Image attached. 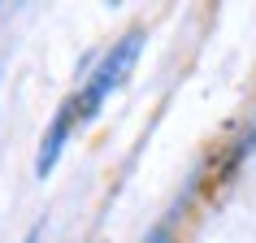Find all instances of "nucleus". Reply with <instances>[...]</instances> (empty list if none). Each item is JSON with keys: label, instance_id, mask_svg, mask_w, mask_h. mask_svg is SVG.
I'll return each mask as SVG.
<instances>
[{"label": "nucleus", "instance_id": "nucleus-1", "mask_svg": "<svg viewBox=\"0 0 256 243\" xmlns=\"http://www.w3.org/2000/svg\"><path fill=\"white\" fill-rule=\"evenodd\" d=\"M139 48H144V30H130L122 44H113V48L100 56V66L92 70V78L82 82L78 96H74V100H78V118H82V122L96 118V113H100V104H104L108 96L126 82V74H130V70H135V61H139Z\"/></svg>", "mask_w": 256, "mask_h": 243}, {"label": "nucleus", "instance_id": "nucleus-2", "mask_svg": "<svg viewBox=\"0 0 256 243\" xmlns=\"http://www.w3.org/2000/svg\"><path fill=\"white\" fill-rule=\"evenodd\" d=\"M74 122H82V118H78V100L70 96L66 104L56 108V118L48 122V135H44V144H40V156H35V174H40V178L52 174V165H56V156H61V148H66Z\"/></svg>", "mask_w": 256, "mask_h": 243}, {"label": "nucleus", "instance_id": "nucleus-3", "mask_svg": "<svg viewBox=\"0 0 256 243\" xmlns=\"http://www.w3.org/2000/svg\"><path fill=\"white\" fill-rule=\"evenodd\" d=\"M148 243H174V239H170V230L161 226V230H152V234H148Z\"/></svg>", "mask_w": 256, "mask_h": 243}, {"label": "nucleus", "instance_id": "nucleus-4", "mask_svg": "<svg viewBox=\"0 0 256 243\" xmlns=\"http://www.w3.org/2000/svg\"><path fill=\"white\" fill-rule=\"evenodd\" d=\"M248 144H256V122L248 126V139H243V148H248Z\"/></svg>", "mask_w": 256, "mask_h": 243}, {"label": "nucleus", "instance_id": "nucleus-5", "mask_svg": "<svg viewBox=\"0 0 256 243\" xmlns=\"http://www.w3.org/2000/svg\"><path fill=\"white\" fill-rule=\"evenodd\" d=\"M40 234H44V226H35V230L26 234V243H40Z\"/></svg>", "mask_w": 256, "mask_h": 243}]
</instances>
